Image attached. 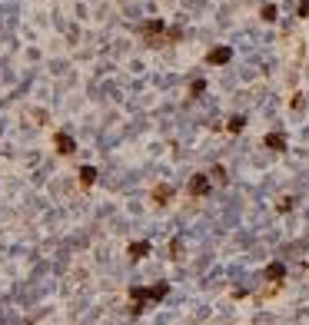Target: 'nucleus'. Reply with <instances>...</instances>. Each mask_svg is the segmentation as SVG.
Returning a JSON list of instances; mask_svg holds the SVG:
<instances>
[{
  "label": "nucleus",
  "instance_id": "nucleus-6",
  "mask_svg": "<svg viewBox=\"0 0 309 325\" xmlns=\"http://www.w3.org/2000/svg\"><path fill=\"white\" fill-rule=\"evenodd\" d=\"M263 143H266L269 149H276V153H282V149H286V136H280V133H269L266 139H263Z\"/></svg>",
  "mask_w": 309,
  "mask_h": 325
},
{
  "label": "nucleus",
  "instance_id": "nucleus-7",
  "mask_svg": "<svg viewBox=\"0 0 309 325\" xmlns=\"http://www.w3.org/2000/svg\"><path fill=\"white\" fill-rule=\"evenodd\" d=\"M266 275L273 279V282H282V275H286V269H282V262H273V266L266 269Z\"/></svg>",
  "mask_w": 309,
  "mask_h": 325
},
{
  "label": "nucleus",
  "instance_id": "nucleus-13",
  "mask_svg": "<svg viewBox=\"0 0 309 325\" xmlns=\"http://www.w3.org/2000/svg\"><path fill=\"white\" fill-rule=\"evenodd\" d=\"M169 252H173V259H180V256H183V243H180V239H173V245H169Z\"/></svg>",
  "mask_w": 309,
  "mask_h": 325
},
{
  "label": "nucleus",
  "instance_id": "nucleus-14",
  "mask_svg": "<svg viewBox=\"0 0 309 325\" xmlns=\"http://www.w3.org/2000/svg\"><path fill=\"white\" fill-rule=\"evenodd\" d=\"M203 90H206V83H203V80H197V83H193V96H199Z\"/></svg>",
  "mask_w": 309,
  "mask_h": 325
},
{
  "label": "nucleus",
  "instance_id": "nucleus-8",
  "mask_svg": "<svg viewBox=\"0 0 309 325\" xmlns=\"http://www.w3.org/2000/svg\"><path fill=\"white\" fill-rule=\"evenodd\" d=\"M80 179H84V186H93V183H97V169H93V166H84V169H80Z\"/></svg>",
  "mask_w": 309,
  "mask_h": 325
},
{
  "label": "nucleus",
  "instance_id": "nucleus-10",
  "mask_svg": "<svg viewBox=\"0 0 309 325\" xmlns=\"http://www.w3.org/2000/svg\"><path fill=\"white\" fill-rule=\"evenodd\" d=\"M210 179H216V183H226V169H223V166H213Z\"/></svg>",
  "mask_w": 309,
  "mask_h": 325
},
{
  "label": "nucleus",
  "instance_id": "nucleus-4",
  "mask_svg": "<svg viewBox=\"0 0 309 325\" xmlns=\"http://www.w3.org/2000/svg\"><path fill=\"white\" fill-rule=\"evenodd\" d=\"M130 259H133V262H137V259H146L150 256V243H130Z\"/></svg>",
  "mask_w": 309,
  "mask_h": 325
},
{
  "label": "nucleus",
  "instance_id": "nucleus-12",
  "mask_svg": "<svg viewBox=\"0 0 309 325\" xmlns=\"http://www.w3.org/2000/svg\"><path fill=\"white\" fill-rule=\"evenodd\" d=\"M293 206H296V199H289V196H286V199H280V206H276V209H280V213H289Z\"/></svg>",
  "mask_w": 309,
  "mask_h": 325
},
{
  "label": "nucleus",
  "instance_id": "nucleus-5",
  "mask_svg": "<svg viewBox=\"0 0 309 325\" xmlns=\"http://www.w3.org/2000/svg\"><path fill=\"white\" fill-rule=\"evenodd\" d=\"M169 199H173V186H156L153 190V203L156 206H167Z\"/></svg>",
  "mask_w": 309,
  "mask_h": 325
},
{
  "label": "nucleus",
  "instance_id": "nucleus-11",
  "mask_svg": "<svg viewBox=\"0 0 309 325\" xmlns=\"http://www.w3.org/2000/svg\"><path fill=\"white\" fill-rule=\"evenodd\" d=\"M259 14H263V20H276V7H273V3H266Z\"/></svg>",
  "mask_w": 309,
  "mask_h": 325
},
{
  "label": "nucleus",
  "instance_id": "nucleus-2",
  "mask_svg": "<svg viewBox=\"0 0 309 325\" xmlns=\"http://www.w3.org/2000/svg\"><path fill=\"white\" fill-rule=\"evenodd\" d=\"M210 176H203V173H197V176L190 179V196H206L210 192Z\"/></svg>",
  "mask_w": 309,
  "mask_h": 325
},
{
  "label": "nucleus",
  "instance_id": "nucleus-3",
  "mask_svg": "<svg viewBox=\"0 0 309 325\" xmlns=\"http://www.w3.org/2000/svg\"><path fill=\"white\" fill-rule=\"evenodd\" d=\"M229 56H233L229 47H216V50L206 54V63H210V67H220V63H229Z\"/></svg>",
  "mask_w": 309,
  "mask_h": 325
},
{
  "label": "nucleus",
  "instance_id": "nucleus-15",
  "mask_svg": "<svg viewBox=\"0 0 309 325\" xmlns=\"http://www.w3.org/2000/svg\"><path fill=\"white\" fill-rule=\"evenodd\" d=\"M309 14V0H303V3H299V17H306Z\"/></svg>",
  "mask_w": 309,
  "mask_h": 325
},
{
  "label": "nucleus",
  "instance_id": "nucleus-9",
  "mask_svg": "<svg viewBox=\"0 0 309 325\" xmlns=\"http://www.w3.org/2000/svg\"><path fill=\"white\" fill-rule=\"evenodd\" d=\"M243 126H246V120H243V116H233L226 130H229V133H243Z\"/></svg>",
  "mask_w": 309,
  "mask_h": 325
},
{
  "label": "nucleus",
  "instance_id": "nucleus-1",
  "mask_svg": "<svg viewBox=\"0 0 309 325\" xmlns=\"http://www.w3.org/2000/svg\"><path fill=\"white\" fill-rule=\"evenodd\" d=\"M54 146H56V153H60V156H73V153H77V143H73L70 133H56V136H54Z\"/></svg>",
  "mask_w": 309,
  "mask_h": 325
}]
</instances>
